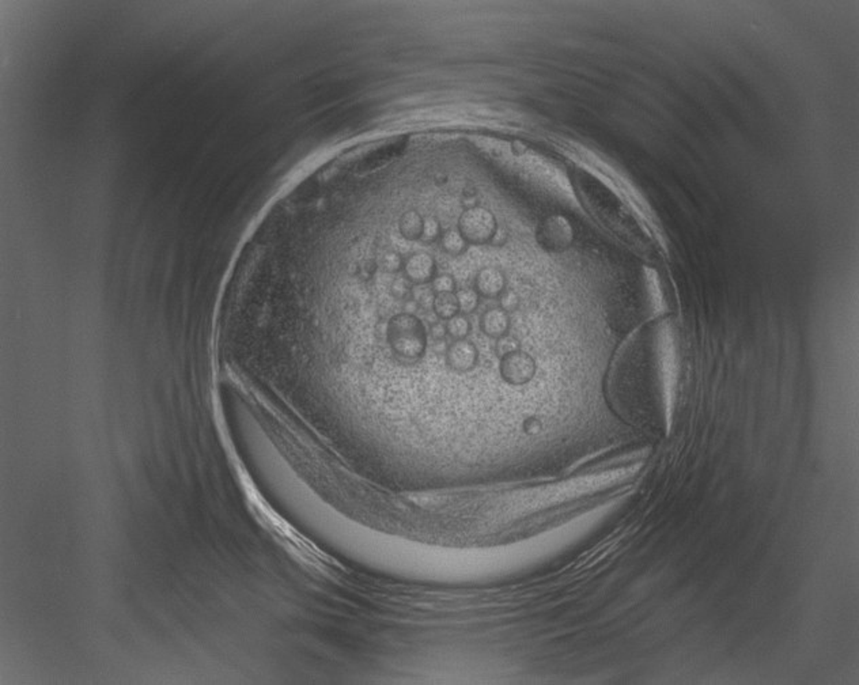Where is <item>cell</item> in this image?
<instances>
[{
    "label": "cell",
    "instance_id": "2e32d148",
    "mask_svg": "<svg viewBox=\"0 0 859 685\" xmlns=\"http://www.w3.org/2000/svg\"><path fill=\"white\" fill-rule=\"evenodd\" d=\"M458 306H460V311L468 314L472 313L478 309L479 306V294L475 289H461L456 293Z\"/></svg>",
    "mask_w": 859,
    "mask_h": 685
},
{
    "label": "cell",
    "instance_id": "ac0fdd59",
    "mask_svg": "<svg viewBox=\"0 0 859 685\" xmlns=\"http://www.w3.org/2000/svg\"><path fill=\"white\" fill-rule=\"evenodd\" d=\"M431 289L435 294H442V293H454L456 290V280L451 275L443 274V275H438L432 279L431 282Z\"/></svg>",
    "mask_w": 859,
    "mask_h": 685
},
{
    "label": "cell",
    "instance_id": "5b68a950",
    "mask_svg": "<svg viewBox=\"0 0 859 685\" xmlns=\"http://www.w3.org/2000/svg\"><path fill=\"white\" fill-rule=\"evenodd\" d=\"M446 365L449 370L456 374H468L471 373L479 363V350L478 347L467 340H454L447 346Z\"/></svg>",
    "mask_w": 859,
    "mask_h": 685
},
{
    "label": "cell",
    "instance_id": "30bf717a",
    "mask_svg": "<svg viewBox=\"0 0 859 685\" xmlns=\"http://www.w3.org/2000/svg\"><path fill=\"white\" fill-rule=\"evenodd\" d=\"M425 218L416 210H408L399 219V232L410 242L421 241Z\"/></svg>",
    "mask_w": 859,
    "mask_h": 685
},
{
    "label": "cell",
    "instance_id": "5bb4252c",
    "mask_svg": "<svg viewBox=\"0 0 859 685\" xmlns=\"http://www.w3.org/2000/svg\"><path fill=\"white\" fill-rule=\"evenodd\" d=\"M378 260V268H381L386 274H399L404 269V260L400 253L395 250L384 252Z\"/></svg>",
    "mask_w": 859,
    "mask_h": 685
},
{
    "label": "cell",
    "instance_id": "3957f363",
    "mask_svg": "<svg viewBox=\"0 0 859 685\" xmlns=\"http://www.w3.org/2000/svg\"><path fill=\"white\" fill-rule=\"evenodd\" d=\"M457 228L469 245L480 246L491 242L498 228V224L490 210L482 206H476L464 210V213L460 215Z\"/></svg>",
    "mask_w": 859,
    "mask_h": 685
},
{
    "label": "cell",
    "instance_id": "277c9868",
    "mask_svg": "<svg viewBox=\"0 0 859 685\" xmlns=\"http://www.w3.org/2000/svg\"><path fill=\"white\" fill-rule=\"evenodd\" d=\"M537 366L534 359L525 351L518 350L504 355L499 362V376L508 386H525L534 378Z\"/></svg>",
    "mask_w": 859,
    "mask_h": 685
},
{
    "label": "cell",
    "instance_id": "44dd1931",
    "mask_svg": "<svg viewBox=\"0 0 859 685\" xmlns=\"http://www.w3.org/2000/svg\"><path fill=\"white\" fill-rule=\"evenodd\" d=\"M429 335L432 340H445V337L447 335L446 324H443L440 321L432 322L431 326H429Z\"/></svg>",
    "mask_w": 859,
    "mask_h": 685
},
{
    "label": "cell",
    "instance_id": "8fae6325",
    "mask_svg": "<svg viewBox=\"0 0 859 685\" xmlns=\"http://www.w3.org/2000/svg\"><path fill=\"white\" fill-rule=\"evenodd\" d=\"M468 242L458 231V228H449L442 232L440 237V248L445 253L453 257H458L464 254L468 249Z\"/></svg>",
    "mask_w": 859,
    "mask_h": 685
},
{
    "label": "cell",
    "instance_id": "d6986e66",
    "mask_svg": "<svg viewBox=\"0 0 859 685\" xmlns=\"http://www.w3.org/2000/svg\"><path fill=\"white\" fill-rule=\"evenodd\" d=\"M518 350H521V347H519V341H518L514 336H511V335H508V333H507V335H504V336H502L501 339H498V340H497L495 351H497V355H498L499 358H503L504 355H508V354L515 352V351H518Z\"/></svg>",
    "mask_w": 859,
    "mask_h": 685
},
{
    "label": "cell",
    "instance_id": "7a4b0ae2",
    "mask_svg": "<svg viewBox=\"0 0 859 685\" xmlns=\"http://www.w3.org/2000/svg\"><path fill=\"white\" fill-rule=\"evenodd\" d=\"M384 339L396 359L404 365L422 361L429 350V332L423 321L412 313L393 314L385 324H378L374 332Z\"/></svg>",
    "mask_w": 859,
    "mask_h": 685
},
{
    "label": "cell",
    "instance_id": "4fadbf2b",
    "mask_svg": "<svg viewBox=\"0 0 859 685\" xmlns=\"http://www.w3.org/2000/svg\"><path fill=\"white\" fill-rule=\"evenodd\" d=\"M446 329L450 337H453L454 340H462V339H467V336L471 332V322L465 315L457 314L451 317L450 320H447Z\"/></svg>",
    "mask_w": 859,
    "mask_h": 685
},
{
    "label": "cell",
    "instance_id": "52a82bcc",
    "mask_svg": "<svg viewBox=\"0 0 859 685\" xmlns=\"http://www.w3.org/2000/svg\"><path fill=\"white\" fill-rule=\"evenodd\" d=\"M434 257L426 252H418L404 261V275L414 286H425L436 276Z\"/></svg>",
    "mask_w": 859,
    "mask_h": 685
},
{
    "label": "cell",
    "instance_id": "6da1fadb",
    "mask_svg": "<svg viewBox=\"0 0 859 685\" xmlns=\"http://www.w3.org/2000/svg\"><path fill=\"white\" fill-rule=\"evenodd\" d=\"M575 192L587 213L634 252L651 256L654 241L638 215L611 188L593 174L576 170Z\"/></svg>",
    "mask_w": 859,
    "mask_h": 685
},
{
    "label": "cell",
    "instance_id": "ba28073f",
    "mask_svg": "<svg viewBox=\"0 0 859 685\" xmlns=\"http://www.w3.org/2000/svg\"><path fill=\"white\" fill-rule=\"evenodd\" d=\"M475 290L484 298H498L506 290V278L499 268L484 267L475 279Z\"/></svg>",
    "mask_w": 859,
    "mask_h": 685
},
{
    "label": "cell",
    "instance_id": "7c38bea8",
    "mask_svg": "<svg viewBox=\"0 0 859 685\" xmlns=\"http://www.w3.org/2000/svg\"><path fill=\"white\" fill-rule=\"evenodd\" d=\"M432 310L442 320H450L451 317L457 315L460 313V306L456 293L435 294Z\"/></svg>",
    "mask_w": 859,
    "mask_h": 685
},
{
    "label": "cell",
    "instance_id": "9c48e42d",
    "mask_svg": "<svg viewBox=\"0 0 859 685\" xmlns=\"http://www.w3.org/2000/svg\"><path fill=\"white\" fill-rule=\"evenodd\" d=\"M510 318L508 313L501 307H494L487 310L480 320L482 332L491 339H501L502 336L508 333Z\"/></svg>",
    "mask_w": 859,
    "mask_h": 685
},
{
    "label": "cell",
    "instance_id": "ffe728a7",
    "mask_svg": "<svg viewBox=\"0 0 859 685\" xmlns=\"http://www.w3.org/2000/svg\"><path fill=\"white\" fill-rule=\"evenodd\" d=\"M501 309L504 311H515L519 306V296L514 290H504L499 297Z\"/></svg>",
    "mask_w": 859,
    "mask_h": 685
},
{
    "label": "cell",
    "instance_id": "9a60e30c",
    "mask_svg": "<svg viewBox=\"0 0 859 685\" xmlns=\"http://www.w3.org/2000/svg\"><path fill=\"white\" fill-rule=\"evenodd\" d=\"M389 291H390V296L395 300L405 301V300L412 297L414 285L411 283V280L405 275H401V276H397V278H395L392 280Z\"/></svg>",
    "mask_w": 859,
    "mask_h": 685
},
{
    "label": "cell",
    "instance_id": "7402d4cb",
    "mask_svg": "<svg viewBox=\"0 0 859 685\" xmlns=\"http://www.w3.org/2000/svg\"><path fill=\"white\" fill-rule=\"evenodd\" d=\"M507 238H508V235H507L506 230H504V228H497V231H495V234H494V237H493V239H491V242H490V243H491V245H494V246H502V245H504V243L507 242Z\"/></svg>",
    "mask_w": 859,
    "mask_h": 685
},
{
    "label": "cell",
    "instance_id": "e0dca14e",
    "mask_svg": "<svg viewBox=\"0 0 859 685\" xmlns=\"http://www.w3.org/2000/svg\"><path fill=\"white\" fill-rule=\"evenodd\" d=\"M442 232L443 231H442V226H440L439 221L435 217H427V218H425L421 241L423 243H426V245L434 243L438 239H440Z\"/></svg>",
    "mask_w": 859,
    "mask_h": 685
},
{
    "label": "cell",
    "instance_id": "8992f818",
    "mask_svg": "<svg viewBox=\"0 0 859 685\" xmlns=\"http://www.w3.org/2000/svg\"><path fill=\"white\" fill-rule=\"evenodd\" d=\"M537 241L548 250L563 249L572 241L570 225L562 217H548L537 228Z\"/></svg>",
    "mask_w": 859,
    "mask_h": 685
}]
</instances>
